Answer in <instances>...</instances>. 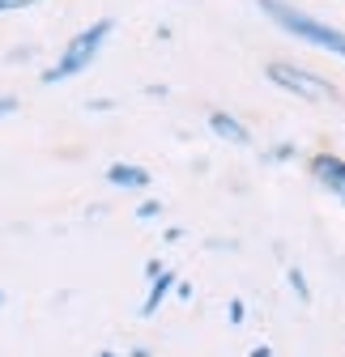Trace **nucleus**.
Wrapping results in <instances>:
<instances>
[{"mask_svg": "<svg viewBox=\"0 0 345 357\" xmlns=\"http://www.w3.org/2000/svg\"><path fill=\"white\" fill-rule=\"evenodd\" d=\"M256 9H260L281 34H290L294 43H303L311 52H324L332 60H345V30L307 13L303 5H294V0H256Z\"/></svg>", "mask_w": 345, "mask_h": 357, "instance_id": "1", "label": "nucleus"}, {"mask_svg": "<svg viewBox=\"0 0 345 357\" xmlns=\"http://www.w3.org/2000/svg\"><path fill=\"white\" fill-rule=\"evenodd\" d=\"M111 34H115V17H94L90 26H81V30L64 43V52L56 56V64L38 73V81H43V85H64V81L81 77L85 68H94V60L103 56V47H107Z\"/></svg>", "mask_w": 345, "mask_h": 357, "instance_id": "2", "label": "nucleus"}, {"mask_svg": "<svg viewBox=\"0 0 345 357\" xmlns=\"http://www.w3.org/2000/svg\"><path fill=\"white\" fill-rule=\"evenodd\" d=\"M265 81L286 89V94H294L298 102H332L341 98V85L316 68H303V64H286V60H273L265 64Z\"/></svg>", "mask_w": 345, "mask_h": 357, "instance_id": "3", "label": "nucleus"}, {"mask_svg": "<svg viewBox=\"0 0 345 357\" xmlns=\"http://www.w3.org/2000/svg\"><path fill=\"white\" fill-rule=\"evenodd\" d=\"M307 170H311V178H316L324 192L345 196V158L341 153H311Z\"/></svg>", "mask_w": 345, "mask_h": 357, "instance_id": "4", "label": "nucleus"}, {"mask_svg": "<svg viewBox=\"0 0 345 357\" xmlns=\"http://www.w3.org/2000/svg\"><path fill=\"white\" fill-rule=\"evenodd\" d=\"M209 132L218 141H226V145H239V149L251 145V128L239 115H230V111H209Z\"/></svg>", "mask_w": 345, "mask_h": 357, "instance_id": "5", "label": "nucleus"}, {"mask_svg": "<svg viewBox=\"0 0 345 357\" xmlns=\"http://www.w3.org/2000/svg\"><path fill=\"white\" fill-rule=\"evenodd\" d=\"M107 183L119 188V192H145L154 183V174L145 166H137V162H111L107 166Z\"/></svg>", "mask_w": 345, "mask_h": 357, "instance_id": "6", "label": "nucleus"}, {"mask_svg": "<svg viewBox=\"0 0 345 357\" xmlns=\"http://www.w3.org/2000/svg\"><path fill=\"white\" fill-rule=\"evenodd\" d=\"M175 273H170V268H162L158 277H149V294H145V302H141V319H154L158 310H162V302L170 298V289H175Z\"/></svg>", "mask_w": 345, "mask_h": 357, "instance_id": "7", "label": "nucleus"}, {"mask_svg": "<svg viewBox=\"0 0 345 357\" xmlns=\"http://www.w3.org/2000/svg\"><path fill=\"white\" fill-rule=\"evenodd\" d=\"M286 285L294 289V298H298V302H303V306H311V298H316V289H311V281H307V273H303V268H298V264H290V268H286Z\"/></svg>", "mask_w": 345, "mask_h": 357, "instance_id": "8", "label": "nucleus"}, {"mask_svg": "<svg viewBox=\"0 0 345 357\" xmlns=\"http://www.w3.org/2000/svg\"><path fill=\"white\" fill-rule=\"evenodd\" d=\"M43 0H0V17H9V13H26V9H38Z\"/></svg>", "mask_w": 345, "mask_h": 357, "instance_id": "9", "label": "nucleus"}, {"mask_svg": "<svg viewBox=\"0 0 345 357\" xmlns=\"http://www.w3.org/2000/svg\"><path fill=\"white\" fill-rule=\"evenodd\" d=\"M162 208H166L162 200H141L137 204V221H154V217H162Z\"/></svg>", "mask_w": 345, "mask_h": 357, "instance_id": "10", "label": "nucleus"}, {"mask_svg": "<svg viewBox=\"0 0 345 357\" xmlns=\"http://www.w3.org/2000/svg\"><path fill=\"white\" fill-rule=\"evenodd\" d=\"M226 319H230V328H239V324L247 319V302H243V298H230V306H226Z\"/></svg>", "mask_w": 345, "mask_h": 357, "instance_id": "11", "label": "nucleus"}, {"mask_svg": "<svg viewBox=\"0 0 345 357\" xmlns=\"http://www.w3.org/2000/svg\"><path fill=\"white\" fill-rule=\"evenodd\" d=\"M22 111V98L17 94H0V119H13Z\"/></svg>", "mask_w": 345, "mask_h": 357, "instance_id": "12", "label": "nucleus"}, {"mask_svg": "<svg viewBox=\"0 0 345 357\" xmlns=\"http://www.w3.org/2000/svg\"><path fill=\"white\" fill-rule=\"evenodd\" d=\"M294 153H298L294 145H277V149H269V158H273V162H290Z\"/></svg>", "mask_w": 345, "mask_h": 357, "instance_id": "13", "label": "nucleus"}, {"mask_svg": "<svg viewBox=\"0 0 345 357\" xmlns=\"http://www.w3.org/2000/svg\"><path fill=\"white\" fill-rule=\"evenodd\" d=\"M162 268H166L162 259H145V281H149V277H158V273H162Z\"/></svg>", "mask_w": 345, "mask_h": 357, "instance_id": "14", "label": "nucleus"}, {"mask_svg": "<svg viewBox=\"0 0 345 357\" xmlns=\"http://www.w3.org/2000/svg\"><path fill=\"white\" fill-rule=\"evenodd\" d=\"M247 357H277L269 344H256V349H247Z\"/></svg>", "mask_w": 345, "mask_h": 357, "instance_id": "15", "label": "nucleus"}, {"mask_svg": "<svg viewBox=\"0 0 345 357\" xmlns=\"http://www.w3.org/2000/svg\"><path fill=\"white\" fill-rule=\"evenodd\" d=\"M170 294H175V298H184V302H188V298H192V285H184V281H175V289H170Z\"/></svg>", "mask_w": 345, "mask_h": 357, "instance_id": "16", "label": "nucleus"}, {"mask_svg": "<svg viewBox=\"0 0 345 357\" xmlns=\"http://www.w3.org/2000/svg\"><path fill=\"white\" fill-rule=\"evenodd\" d=\"M162 238H166V243H184V230H179V226H170V230H166Z\"/></svg>", "mask_w": 345, "mask_h": 357, "instance_id": "17", "label": "nucleus"}, {"mask_svg": "<svg viewBox=\"0 0 345 357\" xmlns=\"http://www.w3.org/2000/svg\"><path fill=\"white\" fill-rule=\"evenodd\" d=\"M111 107H115L111 98H94V102H90V111H111Z\"/></svg>", "mask_w": 345, "mask_h": 357, "instance_id": "18", "label": "nucleus"}, {"mask_svg": "<svg viewBox=\"0 0 345 357\" xmlns=\"http://www.w3.org/2000/svg\"><path fill=\"white\" fill-rule=\"evenodd\" d=\"M128 357H149V349H133V353H128Z\"/></svg>", "mask_w": 345, "mask_h": 357, "instance_id": "19", "label": "nucleus"}, {"mask_svg": "<svg viewBox=\"0 0 345 357\" xmlns=\"http://www.w3.org/2000/svg\"><path fill=\"white\" fill-rule=\"evenodd\" d=\"M98 357H115V353H111V349H103V353H98Z\"/></svg>", "mask_w": 345, "mask_h": 357, "instance_id": "20", "label": "nucleus"}, {"mask_svg": "<svg viewBox=\"0 0 345 357\" xmlns=\"http://www.w3.org/2000/svg\"><path fill=\"white\" fill-rule=\"evenodd\" d=\"M0 306H5V294H0Z\"/></svg>", "mask_w": 345, "mask_h": 357, "instance_id": "21", "label": "nucleus"}, {"mask_svg": "<svg viewBox=\"0 0 345 357\" xmlns=\"http://www.w3.org/2000/svg\"><path fill=\"white\" fill-rule=\"evenodd\" d=\"M341 204H345V196H341Z\"/></svg>", "mask_w": 345, "mask_h": 357, "instance_id": "22", "label": "nucleus"}]
</instances>
